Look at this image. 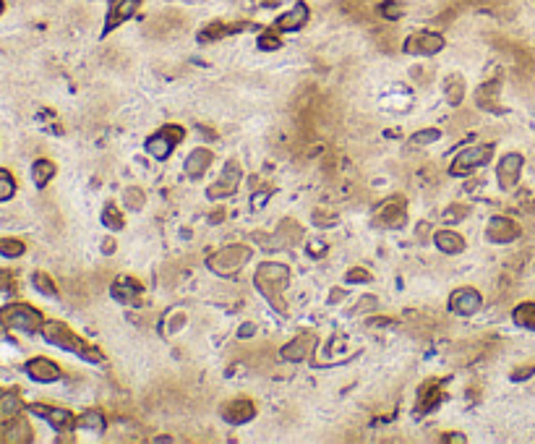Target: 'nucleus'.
<instances>
[{"label":"nucleus","mask_w":535,"mask_h":444,"mask_svg":"<svg viewBox=\"0 0 535 444\" xmlns=\"http://www.w3.org/2000/svg\"><path fill=\"white\" fill-rule=\"evenodd\" d=\"M287 282H290V269L285 264H279V261L261 264L256 269V275H253V285L269 298V303L275 306L279 314H287V306L282 301V290L287 287Z\"/></svg>","instance_id":"f257e3e1"},{"label":"nucleus","mask_w":535,"mask_h":444,"mask_svg":"<svg viewBox=\"0 0 535 444\" xmlns=\"http://www.w3.org/2000/svg\"><path fill=\"white\" fill-rule=\"evenodd\" d=\"M42 334H45V340L47 343H53L58 345V348H63V351H71L76 353V355H81V358H86V361H102V353L100 351H94L92 345H86L81 340V337H76L65 324L60 322H47L42 324Z\"/></svg>","instance_id":"f03ea898"},{"label":"nucleus","mask_w":535,"mask_h":444,"mask_svg":"<svg viewBox=\"0 0 535 444\" xmlns=\"http://www.w3.org/2000/svg\"><path fill=\"white\" fill-rule=\"evenodd\" d=\"M249 259H251L249 246L232 243V246H225V249H220L217 254L209 256V269H212L214 275H220V278H230V275L243 269V264H249Z\"/></svg>","instance_id":"7ed1b4c3"},{"label":"nucleus","mask_w":535,"mask_h":444,"mask_svg":"<svg viewBox=\"0 0 535 444\" xmlns=\"http://www.w3.org/2000/svg\"><path fill=\"white\" fill-rule=\"evenodd\" d=\"M0 324L19 332H37L42 329V314L27 303H8L0 308Z\"/></svg>","instance_id":"20e7f679"},{"label":"nucleus","mask_w":535,"mask_h":444,"mask_svg":"<svg viewBox=\"0 0 535 444\" xmlns=\"http://www.w3.org/2000/svg\"><path fill=\"white\" fill-rule=\"evenodd\" d=\"M491 152H494V149H491L489 144H478V147L462 149L460 155L454 157L449 173H452V176H470L473 170H478V167H483L486 162H489Z\"/></svg>","instance_id":"39448f33"},{"label":"nucleus","mask_w":535,"mask_h":444,"mask_svg":"<svg viewBox=\"0 0 535 444\" xmlns=\"http://www.w3.org/2000/svg\"><path fill=\"white\" fill-rule=\"evenodd\" d=\"M261 238H264V243H261L264 249H285V246H293L303 238V228L296 220H282V225L272 235H261Z\"/></svg>","instance_id":"423d86ee"},{"label":"nucleus","mask_w":535,"mask_h":444,"mask_svg":"<svg viewBox=\"0 0 535 444\" xmlns=\"http://www.w3.org/2000/svg\"><path fill=\"white\" fill-rule=\"evenodd\" d=\"M238 185H240V167L238 162H230V165L222 170L220 181L206 188V196H209V199H225V196L235 194Z\"/></svg>","instance_id":"0eeeda50"},{"label":"nucleus","mask_w":535,"mask_h":444,"mask_svg":"<svg viewBox=\"0 0 535 444\" xmlns=\"http://www.w3.org/2000/svg\"><path fill=\"white\" fill-rule=\"evenodd\" d=\"M442 47H444L442 34H434V32L413 34V37L405 42V50L410 53V56H436Z\"/></svg>","instance_id":"6e6552de"},{"label":"nucleus","mask_w":535,"mask_h":444,"mask_svg":"<svg viewBox=\"0 0 535 444\" xmlns=\"http://www.w3.org/2000/svg\"><path fill=\"white\" fill-rule=\"evenodd\" d=\"M483 303V298H480L478 290H473V287H462V290H454L452 298H449V308H452L454 314L460 316H470L475 314Z\"/></svg>","instance_id":"1a4fd4ad"},{"label":"nucleus","mask_w":535,"mask_h":444,"mask_svg":"<svg viewBox=\"0 0 535 444\" xmlns=\"http://www.w3.org/2000/svg\"><path fill=\"white\" fill-rule=\"evenodd\" d=\"M256 416V410H253V403L246 398H238V400H230V403H225L222 405V418L232 426H240V424H249L251 418Z\"/></svg>","instance_id":"9d476101"},{"label":"nucleus","mask_w":535,"mask_h":444,"mask_svg":"<svg viewBox=\"0 0 535 444\" xmlns=\"http://www.w3.org/2000/svg\"><path fill=\"white\" fill-rule=\"evenodd\" d=\"M405 220H407V214H405V199H402V196L389 199L376 214V222L378 225H384V228H402Z\"/></svg>","instance_id":"9b49d317"},{"label":"nucleus","mask_w":535,"mask_h":444,"mask_svg":"<svg viewBox=\"0 0 535 444\" xmlns=\"http://www.w3.org/2000/svg\"><path fill=\"white\" fill-rule=\"evenodd\" d=\"M27 374L32 377L34 381H42V384H50V381H58L60 379V369H58L55 361H50V358H32L27 363Z\"/></svg>","instance_id":"f8f14e48"},{"label":"nucleus","mask_w":535,"mask_h":444,"mask_svg":"<svg viewBox=\"0 0 535 444\" xmlns=\"http://www.w3.org/2000/svg\"><path fill=\"white\" fill-rule=\"evenodd\" d=\"M32 413L34 416H42L47 424L58 429V431H68L71 426H74V416H71V410H65V407H47V405H32Z\"/></svg>","instance_id":"ddd939ff"},{"label":"nucleus","mask_w":535,"mask_h":444,"mask_svg":"<svg viewBox=\"0 0 535 444\" xmlns=\"http://www.w3.org/2000/svg\"><path fill=\"white\" fill-rule=\"evenodd\" d=\"M520 170H522V157L520 155H507V157L498 159L496 178L501 188H512L520 181Z\"/></svg>","instance_id":"4468645a"},{"label":"nucleus","mask_w":535,"mask_h":444,"mask_svg":"<svg viewBox=\"0 0 535 444\" xmlns=\"http://www.w3.org/2000/svg\"><path fill=\"white\" fill-rule=\"evenodd\" d=\"M32 426L24 421V418H13L8 424H3L0 429V442H8V444H27L32 442Z\"/></svg>","instance_id":"2eb2a0df"},{"label":"nucleus","mask_w":535,"mask_h":444,"mask_svg":"<svg viewBox=\"0 0 535 444\" xmlns=\"http://www.w3.org/2000/svg\"><path fill=\"white\" fill-rule=\"evenodd\" d=\"M517 235H520L517 225L512 220H507V217H494L489 222V228H486V238L491 243H509L515 241Z\"/></svg>","instance_id":"dca6fc26"},{"label":"nucleus","mask_w":535,"mask_h":444,"mask_svg":"<svg viewBox=\"0 0 535 444\" xmlns=\"http://www.w3.org/2000/svg\"><path fill=\"white\" fill-rule=\"evenodd\" d=\"M316 343V337L314 334H298L296 340H290V343L282 348V358L285 361H303V358H308V353H311V348H314Z\"/></svg>","instance_id":"f3484780"},{"label":"nucleus","mask_w":535,"mask_h":444,"mask_svg":"<svg viewBox=\"0 0 535 444\" xmlns=\"http://www.w3.org/2000/svg\"><path fill=\"white\" fill-rule=\"evenodd\" d=\"M209 165H212V152L209 149H194L188 157H185V176L188 178H202L206 170H209Z\"/></svg>","instance_id":"a211bd4d"},{"label":"nucleus","mask_w":535,"mask_h":444,"mask_svg":"<svg viewBox=\"0 0 535 444\" xmlns=\"http://www.w3.org/2000/svg\"><path fill=\"white\" fill-rule=\"evenodd\" d=\"M139 8V0H112L110 3V13H107V29L118 27L126 19H131Z\"/></svg>","instance_id":"6ab92c4d"},{"label":"nucleus","mask_w":535,"mask_h":444,"mask_svg":"<svg viewBox=\"0 0 535 444\" xmlns=\"http://www.w3.org/2000/svg\"><path fill=\"white\" fill-rule=\"evenodd\" d=\"M21 410H24V403H21L19 392H3L0 395V426L19 418Z\"/></svg>","instance_id":"aec40b11"},{"label":"nucleus","mask_w":535,"mask_h":444,"mask_svg":"<svg viewBox=\"0 0 535 444\" xmlns=\"http://www.w3.org/2000/svg\"><path fill=\"white\" fill-rule=\"evenodd\" d=\"M434 243H436V249L444 251V254H460V251L465 249L462 235L454 230H439L434 235Z\"/></svg>","instance_id":"412c9836"},{"label":"nucleus","mask_w":535,"mask_h":444,"mask_svg":"<svg viewBox=\"0 0 535 444\" xmlns=\"http://www.w3.org/2000/svg\"><path fill=\"white\" fill-rule=\"evenodd\" d=\"M439 400H442V387L436 381H425L423 387L418 389V410L421 413H428Z\"/></svg>","instance_id":"4be33fe9"},{"label":"nucleus","mask_w":535,"mask_h":444,"mask_svg":"<svg viewBox=\"0 0 535 444\" xmlns=\"http://www.w3.org/2000/svg\"><path fill=\"white\" fill-rule=\"evenodd\" d=\"M139 293H141V285L131 278H118L115 285H112V296L118 298V301H123V303H131Z\"/></svg>","instance_id":"5701e85b"},{"label":"nucleus","mask_w":535,"mask_h":444,"mask_svg":"<svg viewBox=\"0 0 535 444\" xmlns=\"http://www.w3.org/2000/svg\"><path fill=\"white\" fill-rule=\"evenodd\" d=\"M308 21V8H305L303 3H298L296 8L290 11V13H285V16H279L277 21V27L279 29H285V32H296V29H300Z\"/></svg>","instance_id":"b1692460"},{"label":"nucleus","mask_w":535,"mask_h":444,"mask_svg":"<svg viewBox=\"0 0 535 444\" xmlns=\"http://www.w3.org/2000/svg\"><path fill=\"white\" fill-rule=\"evenodd\" d=\"M173 144H176V141L170 139L167 133H157V136H152V139L147 141V155H152L154 159H167L170 152H173Z\"/></svg>","instance_id":"393cba45"},{"label":"nucleus","mask_w":535,"mask_h":444,"mask_svg":"<svg viewBox=\"0 0 535 444\" xmlns=\"http://www.w3.org/2000/svg\"><path fill=\"white\" fill-rule=\"evenodd\" d=\"M55 176V165L50 162V159H37L34 162V167H32V178H34V183L42 188V185H47V181Z\"/></svg>","instance_id":"a878e982"},{"label":"nucleus","mask_w":535,"mask_h":444,"mask_svg":"<svg viewBox=\"0 0 535 444\" xmlns=\"http://www.w3.org/2000/svg\"><path fill=\"white\" fill-rule=\"evenodd\" d=\"M79 426L86 429V431H105L107 421H105V416H102V410H86V413L79 418Z\"/></svg>","instance_id":"bb28decb"},{"label":"nucleus","mask_w":535,"mask_h":444,"mask_svg":"<svg viewBox=\"0 0 535 444\" xmlns=\"http://www.w3.org/2000/svg\"><path fill=\"white\" fill-rule=\"evenodd\" d=\"M444 94H447V100L452 102V105H460L462 94H465V81H462L460 76L447 79V84H444Z\"/></svg>","instance_id":"cd10ccee"},{"label":"nucleus","mask_w":535,"mask_h":444,"mask_svg":"<svg viewBox=\"0 0 535 444\" xmlns=\"http://www.w3.org/2000/svg\"><path fill=\"white\" fill-rule=\"evenodd\" d=\"M24 243L16 241V238H0V254L6 256V259H19L21 254H24Z\"/></svg>","instance_id":"c85d7f7f"},{"label":"nucleus","mask_w":535,"mask_h":444,"mask_svg":"<svg viewBox=\"0 0 535 444\" xmlns=\"http://www.w3.org/2000/svg\"><path fill=\"white\" fill-rule=\"evenodd\" d=\"M32 282H34V287H37L42 296H47V298H55V296H58L55 282L47 278L45 272H34V278H32Z\"/></svg>","instance_id":"c756f323"},{"label":"nucleus","mask_w":535,"mask_h":444,"mask_svg":"<svg viewBox=\"0 0 535 444\" xmlns=\"http://www.w3.org/2000/svg\"><path fill=\"white\" fill-rule=\"evenodd\" d=\"M102 222H105L110 230H120V228H123V214L118 212V207H115V204H107V207H105V212H102Z\"/></svg>","instance_id":"7c9ffc66"},{"label":"nucleus","mask_w":535,"mask_h":444,"mask_svg":"<svg viewBox=\"0 0 535 444\" xmlns=\"http://www.w3.org/2000/svg\"><path fill=\"white\" fill-rule=\"evenodd\" d=\"M515 322L522 324V327H530L535 329V306L533 303H522L520 308L515 311Z\"/></svg>","instance_id":"2f4dec72"},{"label":"nucleus","mask_w":535,"mask_h":444,"mask_svg":"<svg viewBox=\"0 0 535 444\" xmlns=\"http://www.w3.org/2000/svg\"><path fill=\"white\" fill-rule=\"evenodd\" d=\"M13 194H16V181H13L11 173L0 170V202H8Z\"/></svg>","instance_id":"473e14b6"},{"label":"nucleus","mask_w":535,"mask_h":444,"mask_svg":"<svg viewBox=\"0 0 535 444\" xmlns=\"http://www.w3.org/2000/svg\"><path fill=\"white\" fill-rule=\"evenodd\" d=\"M439 136H442V133H439L436 129H423L413 136V144H416V147H425V144H434Z\"/></svg>","instance_id":"72a5a7b5"},{"label":"nucleus","mask_w":535,"mask_h":444,"mask_svg":"<svg viewBox=\"0 0 535 444\" xmlns=\"http://www.w3.org/2000/svg\"><path fill=\"white\" fill-rule=\"evenodd\" d=\"M123 196H126V202H128L131 209H141V207H144V194H141L139 188H128Z\"/></svg>","instance_id":"f704fd0d"},{"label":"nucleus","mask_w":535,"mask_h":444,"mask_svg":"<svg viewBox=\"0 0 535 444\" xmlns=\"http://www.w3.org/2000/svg\"><path fill=\"white\" fill-rule=\"evenodd\" d=\"M381 11H384L387 19H399V16H402V6H399V3H384Z\"/></svg>","instance_id":"c9c22d12"},{"label":"nucleus","mask_w":535,"mask_h":444,"mask_svg":"<svg viewBox=\"0 0 535 444\" xmlns=\"http://www.w3.org/2000/svg\"><path fill=\"white\" fill-rule=\"evenodd\" d=\"M465 214H468V207H449V209L444 212V220H454V217H457V220H462Z\"/></svg>","instance_id":"e433bc0d"},{"label":"nucleus","mask_w":535,"mask_h":444,"mask_svg":"<svg viewBox=\"0 0 535 444\" xmlns=\"http://www.w3.org/2000/svg\"><path fill=\"white\" fill-rule=\"evenodd\" d=\"M162 133H167V136H170L173 141L183 139V129H180V126H165V129H162Z\"/></svg>","instance_id":"4c0bfd02"},{"label":"nucleus","mask_w":535,"mask_h":444,"mask_svg":"<svg viewBox=\"0 0 535 444\" xmlns=\"http://www.w3.org/2000/svg\"><path fill=\"white\" fill-rule=\"evenodd\" d=\"M348 280H350V282H358V280H371V275L366 269H350V272H348Z\"/></svg>","instance_id":"58836bf2"},{"label":"nucleus","mask_w":535,"mask_h":444,"mask_svg":"<svg viewBox=\"0 0 535 444\" xmlns=\"http://www.w3.org/2000/svg\"><path fill=\"white\" fill-rule=\"evenodd\" d=\"M261 47L264 50H275V47H279V42L275 37H261Z\"/></svg>","instance_id":"ea45409f"},{"label":"nucleus","mask_w":535,"mask_h":444,"mask_svg":"<svg viewBox=\"0 0 535 444\" xmlns=\"http://www.w3.org/2000/svg\"><path fill=\"white\" fill-rule=\"evenodd\" d=\"M246 334H253V324H243V329H240V337H246Z\"/></svg>","instance_id":"a19ab883"},{"label":"nucleus","mask_w":535,"mask_h":444,"mask_svg":"<svg viewBox=\"0 0 535 444\" xmlns=\"http://www.w3.org/2000/svg\"><path fill=\"white\" fill-rule=\"evenodd\" d=\"M105 251H107V254H110V251H115V241H112V238H107V241H105Z\"/></svg>","instance_id":"79ce46f5"},{"label":"nucleus","mask_w":535,"mask_h":444,"mask_svg":"<svg viewBox=\"0 0 535 444\" xmlns=\"http://www.w3.org/2000/svg\"><path fill=\"white\" fill-rule=\"evenodd\" d=\"M279 3H287V0H264V6H272V8L279 6Z\"/></svg>","instance_id":"37998d69"},{"label":"nucleus","mask_w":535,"mask_h":444,"mask_svg":"<svg viewBox=\"0 0 535 444\" xmlns=\"http://www.w3.org/2000/svg\"><path fill=\"white\" fill-rule=\"evenodd\" d=\"M0 13H3V0H0Z\"/></svg>","instance_id":"c03bdc74"},{"label":"nucleus","mask_w":535,"mask_h":444,"mask_svg":"<svg viewBox=\"0 0 535 444\" xmlns=\"http://www.w3.org/2000/svg\"><path fill=\"white\" fill-rule=\"evenodd\" d=\"M0 285H3V275H0Z\"/></svg>","instance_id":"a18cd8bd"}]
</instances>
